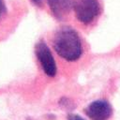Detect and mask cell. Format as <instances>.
I'll return each mask as SVG.
<instances>
[{
    "label": "cell",
    "mask_w": 120,
    "mask_h": 120,
    "mask_svg": "<svg viewBox=\"0 0 120 120\" xmlns=\"http://www.w3.org/2000/svg\"><path fill=\"white\" fill-rule=\"evenodd\" d=\"M53 47L58 55L75 61L82 55V42L77 32L68 26L61 27L54 35Z\"/></svg>",
    "instance_id": "cell-1"
},
{
    "label": "cell",
    "mask_w": 120,
    "mask_h": 120,
    "mask_svg": "<svg viewBox=\"0 0 120 120\" xmlns=\"http://www.w3.org/2000/svg\"><path fill=\"white\" fill-rule=\"evenodd\" d=\"M77 19L84 23H91L100 12L98 0H73V8Z\"/></svg>",
    "instance_id": "cell-2"
},
{
    "label": "cell",
    "mask_w": 120,
    "mask_h": 120,
    "mask_svg": "<svg viewBox=\"0 0 120 120\" xmlns=\"http://www.w3.org/2000/svg\"><path fill=\"white\" fill-rule=\"evenodd\" d=\"M35 52L38 60L42 67L43 71L48 76L53 77L56 73V65L47 44L43 41H39L38 43H37L35 47Z\"/></svg>",
    "instance_id": "cell-3"
},
{
    "label": "cell",
    "mask_w": 120,
    "mask_h": 120,
    "mask_svg": "<svg viewBox=\"0 0 120 120\" xmlns=\"http://www.w3.org/2000/svg\"><path fill=\"white\" fill-rule=\"evenodd\" d=\"M85 113L91 120H107L112 114V108L105 100H97L88 105Z\"/></svg>",
    "instance_id": "cell-4"
},
{
    "label": "cell",
    "mask_w": 120,
    "mask_h": 120,
    "mask_svg": "<svg viewBox=\"0 0 120 120\" xmlns=\"http://www.w3.org/2000/svg\"><path fill=\"white\" fill-rule=\"evenodd\" d=\"M52 15L62 20L73 8V0H46Z\"/></svg>",
    "instance_id": "cell-5"
},
{
    "label": "cell",
    "mask_w": 120,
    "mask_h": 120,
    "mask_svg": "<svg viewBox=\"0 0 120 120\" xmlns=\"http://www.w3.org/2000/svg\"><path fill=\"white\" fill-rule=\"evenodd\" d=\"M11 6L8 0H0V24L8 17Z\"/></svg>",
    "instance_id": "cell-6"
},
{
    "label": "cell",
    "mask_w": 120,
    "mask_h": 120,
    "mask_svg": "<svg viewBox=\"0 0 120 120\" xmlns=\"http://www.w3.org/2000/svg\"><path fill=\"white\" fill-rule=\"evenodd\" d=\"M68 120H84L83 118H82L81 116L77 115V114H72V113H69L68 115Z\"/></svg>",
    "instance_id": "cell-7"
},
{
    "label": "cell",
    "mask_w": 120,
    "mask_h": 120,
    "mask_svg": "<svg viewBox=\"0 0 120 120\" xmlns=\"http://www.w3.org/2000/svg\"><path fill=\"white\" fill-rule=\"evenodd\" d=\"M35 6L38 7V8H41L42 7V3H43V0H30Z\"/></svg>",
    "instance_id": "cell-8"
}]
</instances>
